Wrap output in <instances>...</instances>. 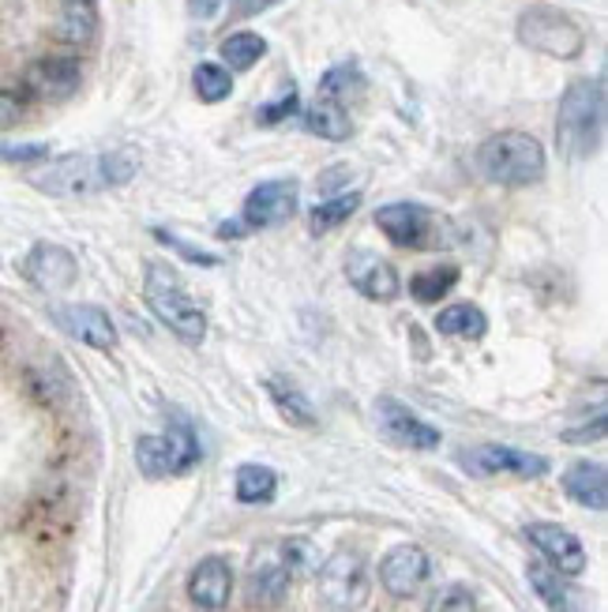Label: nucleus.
<instances>
[{
	"label": "nucleus",
	"mask_w": 608,
	"mask_h": 612,
	"mask_svg": "<svg viewBox=\"0 0 608 612\" xmlns=\"http://www.w3.org/2000/svg\"><path fill=\"white\" fill-rule=\"evenodd\" d=\"M139 162L132 151H110V155H65L46 158V166L34 169L26 181L38 192L57 196V200H87L105 188H121L136 177Z\"/></svg>",
	"instance_id": "1"
},
{
	"label": "nucleus",
	"mask_w": 608,
	"mask_h": 612,
	"mask_svg": "<svg viewBox=\"0 0 608 612\" xmlns=\"http://www.w3.org/2000/svg\"><path fill=\"white\" fill-rule=\"evenodd\" d=\"M605 132V79H575L556 110V147L563 158L586 162L601 147Z\"/></svg>",
	"instance_id": "2"
},
{
	"label": "nucleus",
	"mask_w": 608,
	"mask_h": 612,
	"mask_svg": "<svg viewBox=\"0 0 608 612\" xmlns=\"http://www.w3.org/2000/svg\"><path fill=\"white\" fill-rule=\"evenodd\" d=\"M544 147L530 132H496L477 147L481 177L504 188H530L544 177Z\"/></svg>",
	"instance_id": "3"
},
{
	"label": "nucleus",
	"mask_w": 608,
	"mask_h": 612,
	"mask_svg": "<svg viewBox=\"0 0 608 612\" xmlns=\"http://www.w3.org/2000/svg\"><path fill=\"white\" fill-rule=\"evenodd\" d=\"M143 301L155 312L162 327L173 331L184 346H200L207 338V316H203L200 304H192L184 282L177 278L173 267L166 264H147V275H143Z\"/></svg>",
	"instance_id": "4"
},
{
	"label": "nucleus",
	"mask_w": 608,
	"mask_h": 612,
	"mask_svg": "<svg viewBox=\"0 0 608 612\" xmlns=\"http://www.w3.org/2000/svg\"><path fill=\"white\" fill-rule=\"evenodd\" d=\"M203 458L200 436H195L192 421L173 418L162 436H139L136 439V466L143 477L158 481V477L188 474Z\"/></svg>",
	"instance_id": "5"
},
{
	"label": "nucleus",
	"mask_w": 608,
	"mask_h": 612,
	"mask_svg": "<svg viewBox=\"0 0 608 612\" xmlns=\"http://www.w3.org/2000/svg\"><path fill=\"white\" fill-rule=\"evenodd\" d=\"M515 34L522 46L544 53V57H560V60H575L578 53L586 49V31L571 20L567 12L549 4H533L518 15Z\"/></svg>",
	"instance_id": "6"
},
{
	"label": "nucleus",
	"mask_w": 608,
	"mask_h": 612,
	"mask_svg": "<svg viewBox=\"0 0 608 612\" xmlns=\"http://www.w3.org/2000/svg\"><path fill=\"white\" fill-rule=\"evenodd\" d=\"M297 200H301V185L285 181H263L256 185L252 192L245 196V207H240V222H222L218 226V237H240L245 230H271V226H282V222H290L293 214H297Z\"/></svg>",
	"instance_id": "7"
},
{
	"label": "nucleus",
	"mask_w": 608,
	"mask_h": 612,
	"mask_svg": "<svg viewBox=\"0 0 608 612\" xmlns=\"http://www.w3.org/2000/svg\"><path fill=\"white\" fill-rule=\"evenodd\" d=\"M293 564H297L293 542L259 548V553L252 556V567H248V601H252V605H263V609L279 605V601L285 598V590H290Z\"/></svg>",
	"instance_id": "8"
},
{
	"label": "nucleus",
	"mask_w": 608,
	"mask_h": 612,
	"mask_svg": "<svg viewBox=\"0 0 608 612\" xmlns=\"http://www.w3.org/2000/svg\"><path fill=\"white\" fill-rule=\"evenodd\" d=\"M459 466L470 477H544L549 474V458L533 455V452H518V447L507 444H477V447H462Z\"/></svg>",
	"instance_id": "9"
},
{
	"label": "nucleus",
	"mask_w": 608,
	"mask_h": 612,
	"mask_svg": "<svg viewBox=\"0 0 608 612\" xmlns=\"http://www.w3.org/2000/svg\"><path fill=\"white\" fill-rule=\"evenodd\" d=\"M319 598L338 612H353L369 598V567L357 553H335L319 567Z\"/></svg>",
	"instance_id": "10"
},
{
	"label": "nucleus",
	"mask_w": 608,
	"mask_h": 612,
	"mask_svg": "<svg viewBox=\"0 0 608 612\" xmlns=\"http://www.w3.org/2000/svg\"><path fill=\"white\" fill-rule=\"evenodd\" d=\"M375 226L387 233L398 248H428L440 245V230H436V214L421 203H387L375 211Z\"/></svg>",
	"instance_id": "11"
},
{
	"label": "nucleus",
	"mask_w": 608,
	"mask_h": 612,
	"mask_svg": "<svg viewBox=\"0 0 608 612\" xmlns=\"http://www.w3.org/2000/svg\"><path fill=\"white\" fill-rule=\"evenodd\" d=\"M375 425H380V432L391 439V444H402V447H409V452H436L443 439L440 429H432L409 407H402L398 399H391V394L375 399Z\"/></svg>",
	"instance_id": "12"
},
{
	"label": "nucleus",
	"mask_w": 608,
	"mask_h": 612,
	"mask_svg": "<svg viewBox=\"0 0 608 612\" xmlns=\"http://www.w3.org/2000/svg\"><path fill=\"white\" fill-rule=\"evenodd\" d=\"M83 84V68L76 57H42L23 71V91L38 102H65Z\"/></svg>",
	"instance_id": "13"
},
{
	"label": "nucleus",
	"mask_w": 608,
	"mask_h": 612,
	"mask_svg": "<svg viewBox=\"0 0 608 612\" xmlns=\"http://www.w3.org/2000/svg\"><path fill=\"white\" fill-rule=\"evenodd\" d=\"M23 275H26V282H31L34 290H42V293H60V290H68V286L76 282L79 264H76V256H71V252H68L65 245H53V241H38V245L26 252Z\"/></svg>",
	"instance_id": "14"
},
{
	"label": "nucleus",
	"mask_w": 608,
	"mask_h": 612,
	"mask_svg": "<svg viewBox=\"0 0 608 612\" xmlns=\"http://www.w3.org/2000/svg\"><path fill=\"white\" fill-rule=\"evenodd\" d=\"M53 320L60 331H68L71 338L98 349V354L117 349V323L98 304H60V309H53Z\"/></svg>",
	"instance_id": "15"
},
{
	"label": "nucleus",
	"mask_w": 608,
	"mask_h": 612,
	"mask_svg": "<svg viewBox=\"0 0 608 612\" xmlns=\"http://www.w3.org/2000/svg\"><path fill=\"white\" fill-rule=\"evenodd\" d=\"M432 575V560L421 545H395L380 564V582L391 598H414Z\"/></svg>",
	"instance_id": "16"
},
{
	"label": "nucleus",
	"mask_w": 608,
	"mask_h": 612,
	"mask_svg": "<svg viewBox=\"0 0 608 612\" xmlns=\"http://www.w3.org/2000/svg\"><path fill=\"white\" fill-rule=\"evenodd\" d=\"M526 537H530V545L549 560L552 571L571 575V579L586 571V548L571 530L556 526V522H530V526H526Z\"/></svg>",
	"instance_id": "17"
},
{
	"label": "nucleus",
	"mask_w": 608,
	"mask_h": 612,
	"mask_svg": "<svg viewBox=\"0 0 608 612\" xmlns=\"http://www.w3.org/2000/svg\"><path fill=\"white\" fill-rule=\"evenodd\" d=\"M188 601L203 612H222L229 605V593H234V567L222 556H203L200 564L188 575Z\"/></svg>",
	"instance_id": "18"
},
{
	"label": "nucleus",
	"mask_w": 608,
	"mask_h": 612,
	"mask_svg": "<svg viewBox=\"0 0 608 612\" xmlns=\"http://www.w3.org/2000/svg\"><path fill=\"white\" fill-rule=\"evenodd\" d=\"M346 278L353 282V290H361L369 301H395L402 293V282H398V271L387 264V259H380L375 252H350V259H346Z\"/></svg>",
	"instance_id": "19"
},
{
	"label": "nucleus",
	"mask_w": 608,
	"mask_h": 612,
	"mask_svg": "<svg viewBox=\"0 0 608 612\" xmlns=\"http://www.w3.org/2000/svg\"><path fill=\"white\" fill-rule=\"evenodd\" d=\"M563 492L578 503V508L589 511H605L608 508V474L601 463H575L567 474H563Z\"/></svg>",
	"instance_id": "20"
},
{
	"label": "nucleus",
	"mask_w": 608,
	"mask_h": 612,
	"mask_svg": "<svg viewBox=\"0 0 608 612\" xmlns=\"http://www.w3.org/2000/svg\"><path fill=\"white\" fill-rule=\"evenodd\" d=\"M57 38L68 46H91L98 34V0H57Z\"/></svg>",
	"instance_id": "21"
},
{
	"label": "nucleus",
	"mask_w": 608,
	"mask_h": 612,
	"mask_svg": "<svg viewBox=\"0 0 608 612\" xmlns=\"http://www.w3.org/2000/svg\"><path fill=\"white\" fill-rule=\"evenodd\" d=\"M267 394H271V402L279 407V413L290 421V425L316 429V410H312L308 394H304L293 380H285V376H271V380H267Z\"/></svg>",
	"instance_id": "22"
},
{
	"label": "nucleus",
	"mask_w": 608,
	"mask_h": 612,
	"mask_svg": "<svg viewBox=\"0 0 608 612\" xmlns=\"http://www.w3.org/2000/svg\"><path fill=\"white\" fill-rule=\"evenodd\" d=\"M304 129H308L312 136L327 140V143H342V140H350L353 124H350L346 105L327 102V98H316V102L304 110Z\"/></svg>",
	"instance_id": "23"
},
{
	"label": "nucleus",
	"mask_w": 608,
	"mask_h": 612,
	"mask_svg": "<svg viewBox=\"0 0 608 612\" xmlns=\"http://www.w3.org/2000/svg\"><path fill=\"white\" fill-rule=\"evenodd\" d=\"M436 331L447 335V338H485L488 320L477 304L459 301V304H447V309H440V316H436Z\"/></svg>",
	"instance_id": "24"
},
{
	"label": "nucleus",
	"mask_w": 608,
	"mask_h": 612,
	"mask_svg": "<svg viewBox=\"0 0 608 612\" xmlns=\"http://www.w3.org/2000/svg\"><path fill=\"white\" fill-rule=\"evenodd\" d=\"M234 492L240 503H248V508H256V503H271L274 497H279V474H274L271 466L245 463L237 470Z\"/></svg>",
	"instance_id": "25"
},
{
	"label": "nucleus",
	"mask_w": 608,
	"mask_h": 612,
	"mask_svg": "<svg viewBox=\"0 0 608 612\" xmlns=\"http://www.w3.org/2000/svg\"><path fill=\"white\" fill-rule=\"evenodd\" d=\"M218 53H222V65H226L229 71H248L252 65L263 60L267 42L259 38L256 31H237V34H229V38L222 42Z\"/></svg>",
	"instance_id": "26"
},
{
	"label": "nucleus",
	"mask_w": 608,
	"mask_h": 612,
	"mask_svg": "<svg viewBox=\"0 0 608 612\" xmlns=\"http://www.w3.org/2000/svg\"><path fill=\"white\" fill-rule=\"evenodd\" d=\"M364 91V76L357 65H335L324 71V79H319V94L316 98H327V102H353L357 94Z\"/></svg>",
	"instance_id": "27"
},
{
	"label": "nucleus",
	"mask_w": 608,
	"mask_h": 612,
	"mask_svg": "<svg viewBox=\"0 0 608 612\" xmlns=\"http://www.w3.org/2000/svg\"><path fill=\"white\" fill-rule=\"evenodd\" d=\"M357 207H361V192H338V196H330V200H319L316 207H312L308 226H312V233H330V230L342 226Z\"/></svg>",
	"instance_id": "28"
},
{
	"label": "nucleus",
	"mask_w": 608,
	"mask_h": 612,
	"mask_svg": "<svg viewBox=\"0 0 608 612\" xmlns=\"http://www.w3.org/2000/svg\"><path fill=\"white\" fill-rule=\"evenodd\" d=\"M454 286H459V267H454V264H436V267H428V271L409 278V293H414L417 301H425V304L440 301V297L451 293Z\"/></svg>",
	"instance_id": "29"
},
{
	"label": "nucleus",
	"mask_w": 608,
	"mask_h": 612,
	"mask_svg": "<svg viewBox=\"0 0 608 612\" xmlns=\"http://www.w3.org/2000/svg\"><path fill=\"white\" fill-rule=\"evenodd\" d=\"M192 87L200 94V102L218 105L234 94V76H229L226 65H214V60H203L200 68L192 71Z\"/></svg>",
	"instance_id": "30"
},
{
	"label": "nucleus",
	"mask_w": 608,
	"mask_h": 612,
	"mask_svg": "<svg viewBox=\"0 0 608 612\" xmlns=\"http://www.w3.org/2000/svg\"><path fill=\"white\" fill-rule=\"evenodd\" d=\"M526 579H530L533 593L544 601V609L549 612H571V590L563 587L560 571H552V567H544V564H530Z\"/></svg>",
	"instance_id": "31"
},
{
	"label": "nucleus",
	"mask_w": 608,
	"mask_h": 612,
	"mask_svg": "<svg viewBox=\"0 0 608 612\" xmlns=\"http://www.w3.org/2000/svg\"><path fill=\"white\" fill-rule=\"evenodd\" d=\"M425 612H477V601L466 587H447L428 601Z\"/></svg>",
	"instance_id": "32"
},
{
	"label": "nucleus",
	"mask_w": 608,
	"mask_h": 612,
	"mask_svg": "<svg viewBox=\"0 0 608 612\" xmlns=\"http://www.w3.org/2000/svg\"><path fill=\"white\" fill-rule=\"evenodd\" d=\"M49 158L46 143H4L0 147V162H12V166H38Z\"/></svg>",
	"instance_id": "33"
},
{
	"label": "nucleus",
	"mask_w": 608,
	"mask_h": 612,
	"mask_svg": "<svg viewBox=\"0 0 608 612\" xmlns=\"http://www.w3.org/2000/svg\"><path fill=\"white\" fill-rule=\"evenodd\" d=\"M155 237L162 241V245H169V248H173L177 256L192 259V264H203V267H218V256H211V252H200V248H192V245H188V241L173 237V233H166V230H155Z\"/></svg>",
	"instance_id": "34"
},
{
	"label": "nucleus",
	"mask_w": 608,
	"mask_h": 612,
	"mask_svg": "<svg viewBox=\"0 0 608 612\" xmlns=\"http://www.w3.org/2000/svg\"><path fill=\"white\" fill-rule=\"evenodd\" d=\"M290 113H297V91H293V87L279 98V102L263 105V110L256 113V121H259V124H279V121H285Z\"/></svg>",
	"instance_id": "35"
},
{
	"label": "nucleus",
	"mask_w": 608,
	"mask_h": 612,
	"mask_svg": "<svg viewBox=\"0 0 608 612\" xmlns=\"http://www.w3.org/2000/svg\"><path fill=\"white\" fill-rule=\"evenodd\" d=\"M23 98L15 94V91H0V132H8V129H15V124L23 121Z\"/></svg>",
	"instance_id": "36"
},
{
	"label": "nucleus",
	"mask_w": 608,
	"mask_h": 612,
	"mask_svg": "<svg viewBox=\"0 0 608 612\" xmlns=\"http://www.w3.org/2000/svg\"><path fill=\"white\" fill-rule=\"evenodd\" d=\"M279 0H229V15L234 20H252V15L267 12V8H274Z\"/></svg>",
	"instance_id": "37"
},
{
	"label": "nucleus",
	"mask_w": 608,
	"mask_h": 612,
	"mask_svg": "<svg viewBox=\"0 0 608 612\" xmlns=\"http://www.w3.org/2000/svg\"><path fill=\"white\" fill-rule=\"evenodd\" d=\"M222 4H226V0H188V15H192V20H214V15L222 12Z\"/></svg>",
	"instance_id": "38"
}]
</instances>
